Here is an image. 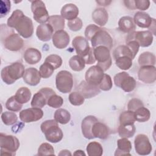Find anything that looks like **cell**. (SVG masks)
Returning a JSON list of instances; mask_svg holds the SVG:
<instances>
[{
  "label": "cell",
  "instance_id": "cell-44",
  "mask_svg": "<svg viewBox=\"0 0 156 156\" xmlns=\"http://www.w3.org/2000/svg\"><path fill=\"white\" fill-rule=\"evenodd\" d=\"M54 149L52 145L48 143H42L38 149L37 155L43 156V155H54Z\"/></svg>",
  "mask_w": 156,
  "mask_h": 156
},
{
  "label": "cell",
  "instance_id": "cell-59",
  "mask_svg": "<svg viewBox=\"0 0 156 156\" xmlns=\"http://www.w3.org/2000/svg\"><path fill=\"white\" fill-rule=\"evenodd\" d=\"M96 2H98L100 5H104V6H106V5H108V4L111 2V1H97Z\"/></svg>",
  "mask_w": 156,
  "mask_h": 156
},
{
  "label": "cell",
  "instance_id": "cell-43",
  "mask_svg": "<svg viewBox=\"0 0 156 156\" xmlns=\"http://www.w3.org/2000/svg\"><path fill=\"white\" fill-rule=\"evenodd\" d=\"M54 71V67L47 62H44L40 67V74L41 77L44 79L49 78L52 76Z\"/></svg>",
  "mask_w": 156,
  "mask_h": 156
},
{
  "label": "cell",
  "instance_id": "cell-7",
  "mask_svg": "<svg viewBox=\"0 0 156 156\" xmlns=\"http://www.w3.org/2000/svg\"><path fill=\"white\" fill-rule=\"evenodd\" d=\"M114 83L126 92L132 91L136 87V80L126 72H121L114 76Z\"/></svg>",
  "mask_w": 156,
  "mask_h": 156
},
{
  "label": "cell",
  "instance_id": "cell-8",
  "mask_svg": "<svg viewBox=\"0 0 156 156\" xmlns=\"http://www.w3.org/2000/svg\"><path fill=\"white\" fill-rule=\"evenodd\" d=\"M153 35L151 31H133L128 34L126 42L135 40L138 42L140 46L148 47L151 46L153 42Z\"/></svg>",
  "mask_w": 156,
  "mask_h": 156
},
{
  "label": "cell",
  "instance_id": "cell-58",
  "mask_svg": "<svg viewBox=\"0 0 156 156\" xmlns=\"http://www.w3.org/2000/svg\"><path fill=\"white\" fill-rule=\"evenodd\" d=\"M58 155H71V153L69 152V151L65 149L60 151V152L58 154Z\"/></svg>",
  "mask_w": 156,
  "mask_h": 156
},
{
  "label": "cell",
  "instance_id": "cell-6",
  "mask_svg": "<svg viewBox=\"0 0 156 156\" xmlns=\"http://www.w3.org/2000/svg\"><path fill=\"white\" fill-rule=\"evenodd\" d=\"M57 89L63 93H69L73 86V78L71 73L68 71H59L55 77Z\"/></svg>",
  "mask_w": 156,
  "mask_h": 156
},
{
  "label": "cell",
  "instance_id": "cell-47",
  "mask_svg": "<svg viewBox=\"0 0 156 156\" xmlns=\"http://www.w3.org/2000/svg\"><path fill=\"white\" fill-rule=\"evenodd\" d=\"M44 62L51 64L54 67V69L60 67L62 64V59L61 57L56 54H51L48 55L46 58Z\"/></svg>",
  "mask_w": 156,
  "mask_h": 156
},
{
  "label": "cell",
  "instance_id": "cell-51",
  "mask_svg": "<svg viewBox=\"0 0 156 156\" xmlns=\"http://www.w3.org/2000/svg\"><path fill=\"white\" fill-rule=\"evenodd\" d=\"M10 1L9 0H1L0 5V17L2 18L7 15L10 10Z\"/></svg>",
  "mask_w": 156,
  "mask_h": 156
},
{
  "label": "cell",
  "instance_id": "cell-54",
  "mask_svg": "<svg viewBox=\"0 0 156 156\" xmlns=\"http://www.w3.org/2000/svg\"><path fill=\"white\" fill-rule=\"evenodd\" d=\"M126 45L129 47V48L130 49L131 52H132L133 55L134 56V57L136 56V54L138 53V51H139V48H140V45L138 43L137 41H136L135 40H132L128 42H126Z\"/></svg>",
  "mask_w": 156,
  "mask_h": 156
},
{
  "label": "cell",
  "instance_id": "cell-12",
  "mask_svg": "<svg viewBox=\"0 0 156 156\" xmlns=\"http://www.w3.org/2000/svg\"><path fill=\"white\" fill-rule=\"evenodd\" d=\"M136 152L141 155H149L152 149L148 137L144 134H138L134 140Z\"/></svg>",
  "mask_w": 156,
  "mask_h": 156
},
{
  "label": "cell",
  "instance_id": "cell-52",
  "mask_svg": "<svg viewBox=\"0 0 156 156\" xmlns=\"http://www.w3.org/2000/svg\"><path fill=\"white\" fill-rule=\"evenodd\" d=\"M143 106L142 101L136 98H133L130 99L127 104L128 110L135 112L136 109Z\"/></svg>",
  "mask_w": 156,
  "mask_h": 156
},
{
  "label": "cell",
  "instance_id": "cell-4",
  "mask_svg": "<svg viewBox=\"0 0 156 156\" xmlns=\"http://www.w3.org/2000/svg\"><path fill=\"white\" fill-rule=\"evenodd\" d=\"M20 144V141L16 137L2 133H0V147L2 155H15Z\"/></svg>",
  "mask_w": 156,
  "mask_h": 156
},
{
  "label": "cell",
  "instance_id": "cell-5",
  "mask_svg": "<svg viewBox=\"0 0 156 156\" xmlns=\"http://www.w3.org/2000/svg\"><path fill=\"white\" fill-rule=\"evenodd\" d=\"M93 54L96 60L98 61L97 65L104 71H107L112 65V57L110 50L105 46H99L93 48Z\"/></svg>",
  "mask_w": 156,
  "mask_h": 156
},
{
  "label": "cell",
  "instance_id": "cell-24",
  "mask_svg": "<svg viewBox=\"0 0 156 156\" xmlns=\"http://www.w3.org/2000/svg\"><path fill=\"white\" fill-rule=\"evenodd\" d=\"M91 132L94 138H98L102 140L107 139L110 133L108 127L104 123L98 121L93 124Z\"/></svg>",
  "mask_w": 156,
  "mask_h": 156
},
{
  "label": "cell",
  "instance_id": "cell-40",
  "mask_svg": "<svg viewBox=\"0 0 156 156\" xmlns=\"http://www.w3.org/2000/svg\"><path fill=\"white\" fill-rule=\"evenodd\" d=\"M121 56H128L132 58H135L130 49L127 45H120L118 46L113 51V57L116 58Z\"/></svg>",
  "mask_w": 156,
  "mask_h": 156
},
{
  "label": "cell",
  "instance_id": "cell-30",
  "mask_svg": "<svg viewBox=\"0 0 156 156\" xmlns=\"http://www.w3.org/2000/svg\"><path fill=\"white\" fill-rule=\"evenodd\" d=\"M139 65L144 66H154L155 64V56L150 52H144L138 57Z\"/></svg>",
  "mask_w": 156,
  "mask_h": 156
},
{
  "label": "cell",
  "instance_id": "cell-46",
  "mask_svg": "<svg viewBox=\"0 0 156 156\" xmlns=\"http://www.w3.org/2000/svg\"><path fill=\"white\" fill-rule=\"evenodd\" d=\"M85 98L83 96L80 94L79 92H73L71 93L69 95V102L76 106H79L83 104Z\"/></svg>",
  "mask_w": 156,
  "mask_h": 156
},
{
  "label": "cell",
  "instance_id": "cell-31",
  "mask_svg": "<svg viewBox=\"0 0 156 156\" xmlns=\"http://www.w3.org/2000/svg\"><path fill=\"white\" fill-rule=\"evenodd\" d=\"M48 22L55 32L63 30L65 27V19L61 15H56L50 16Z\"/></svg>",
  "mask_w": 156,
  "mask_h": 156
},
{
  "label": "cell",
  "instance_id": "cell-23",
  "mask_svg": "<svg viewBox=\"0 0 156 156\" xmlns=\"http://www.w3.org/2000/svg\"><path fill=\"white\" fill-rule=\"evenodd\" d=\"M133 20L134 23L138 27L141 28H149L152 23L153 18L145 12H138L135 14Z\"/></svg>",
  "mask_w": 156,
  "mask_h": 156
},
{
  "label": "cell",
  "instance_id": "cell-39",
  "mask_svg": "<svg viewBox=\"0 0 156 156\" xmlns=\"http://www.w3.org/2000/svg\"><path fill=\"white\" fill-rule=\"evenodd\" d=\"M116 65L121 69L127 70L132 65V58L128 56H121L115 58Z\"/></svg>",
  "mask_w": 156,
  "mask_h": 156
},
{
  "label": "cell",
  "instance_id": "cell-22",
  "mask_svg": "<svg viewBox=\"0 0 156 156\" xmlns=\"http://www.w3.org/2000/svg\"><path fill=\"white\" fill-rule=\"evenodd\" d=\"M53 28L49 24H40L36 30V35L38 38L42 41H49L52 37Z\"/></svg>",
  "mask_w": 156,
  "mask_h": 156
},
{
  "label": "cell",
  "instance_id": "cell-10",
  "mask_svg": "<svg viewBox=\"0 0 156 156\" xmlns=\"http://www.w3.org/2000/svg\"><path fill=\"white\" fill-rule=\"evenodd\" d=\"M90 41L93 48L99 46H104L110 50L113 47V41L112 37L108 32L102 29L99 30L92 37Z\"/></svg>",
  "mask_w": 156,
  "mask_h": 156
},
{
  "label": "cell",
  "instance_id": "cell-25",
  "mask_svg": "<svg viewBox=\"0 0 156 156\" xmlns=\"http://www.w3.org/2000/svg\"><path fill=\"white\" fill-rule=\"evenodd\" d=\"M61 16L68 21L76 19L79 15V9L74 4H66L61 10Z\"/></svg>",
  "mask_w": 156,
  "mask_h": 156
},
{
  "label": "cell",
  "instance_id": "cell-27",
  "mask_svg": "<svg viewBox=\"0 0 156 156\" xmlns=\"http://www.w3.org/2000/svg\"><path fill=\"white\" fill-rule=\"evenodd\" d=\"M23 57L24 59L28 64L34 65L40 61L41 54L37 49L29 48L25 51Z\"/></svg>",
  "mask_w": 156,
  "mask_h": 156
},
{
  "label": "cell",
  "instance_id": "cell-60",
  "mask_svg": "<svg viewBox=\"0 0 156 156\" xmlns=\"http://www.w3.org/2000/svg\"><path fill=\"white\" fill-rule=\"evenodd\" d=\"M74 155H85V154L84 153V152L82 150H77L75 151V152L73 154Z\"/></svg>",
  "mask_w": 156,
  "mask_h": 156
},
{
  "label": "cell",
  "instance_id": "cell-19",
  "mask_svg": "<svg viewBox=\"0 0 156 156\" xmlns=\"http://www.w3.org/2000/svg\"><path fill=\"white\" fill-rule=\"evenodd\" d=\"M52 43L55 47L58 49H64L68 45L70 38L68 33L63 30H57L52 35Z\"/></svg>",
  "mask_w": 156,
  "mask_h": 156
},
{
  "label": "cell",
  "instance_id": "cell-11",
  "mask_svg": "<svg viewBox=\"0 0 156 156\" xmlns=\"http://www.w3.org/2000/svg\"><path fill=\"white\" fill-rule=\"evenodd\" d=\"M55 94V92L51 88L45 87L40 89L33 96L31 101V106L32 107L42 108L46 104L49 98Z\"/></svg>",
  "mask_w": 156,
  "mask_h": 156
},
{
  "label": "cell",
  "instance_id": "cell-53",
  "mask_svg": "<svg viewBox=\"0 0 156 156\" xmlns=\"http://www.w3.org/2000/svg\"><path fill=\"white\" fill-rule=\"evenodd\" d=\"M150 5L149 0H135V6L136 9L141 10H147Z\"/></svg>",
  "mask_w": 156,
  "mask_h": 156
},
{
  "label": "cell",
  "instance_id": "cell-33",
  "mask_svg": "<svg viewBox=\"0 0 156 156\" xmlns=\"http://www.w3.org/2000/svg\"><path fill=\"white\" fill-rule=\"evenodd\" d=\"M69 65L70 68L74 71H80L85 68V62L84 59L78 55H73L69 60Z\"/></svg>",
  "mask_w": 156,
  "mask_h": 156
},
{
  "label": "cell",
  "instance_id": "cell-29",
  "mask_svg": "<svg viewBox=\"0 0 156 156\" xmlns=\"http://www.w3.org/2000/svg\"><path fill=\"white\" fill-rule=\"evenodd\" d=\"M118 148L116 149L115 155H130V152L132 149V144L130 141L126 138L119 139L117 141Z\"/></svg>",
  "mask_w": 156,
  "mask_h": 156
},
{
  "label": "cell",
  "instance_id": "cell-56",
  "mask_svg": "<svg viewBox=\"0 0 156 156\" xmlns=\"http://www.w3.org/2000/svg\"><path fill=\"white\" fill-rule=\"evenodd\" d=\"M124 3L128 9H135V1L132 0V1H124Z\"/></svg>",
  "mask_w": 156,
  "mask_h": 156
},
{
  "label": "cell",
  "instance_id": "cell-35",
  "mask_svg": "<svg viewBox=\"0 0 156 156\" xmlns=\"http://www.w3.org/2000/svg\"><path fill=\"white\" fill-rule=\"evenodd\" d=\"M86 149L89 156H101L103 154L102 145L96 141L90 143L87 145Z\"/></svg>",
  "mask_w": 156,
  "mask_h": 156
},
{
  "label": "cell",
  "instance_id": "cell-34",
  "mask_svg": "<svg viewBox=\"0 0 156 156\" xmlns=\"http://www.w3.org/2000/svg\"><path fill=\"white\" fill-rule=\"evenodd\" d=\"M15 98L21 104L28 102L31 98L30 90L27 87H21L16 92Z\"/></svg>",
  "mask_w": 156,
  "mask_h": 156
},
{
  "label": "cell",
  "instance_id": "cell-32",
  "mask_svg": "<svg viewBox=\"0 0 156 156\" xmlns=\"http://www.w3.org/2000/svg\"><path fill=\"white\" fill-rule=\"evenodd\" d=\"M54 119L61 124H66L69 122L71 119V115L69 112L63 108H58L54 113Z\"/></svg>",
  "mask_w": 156,
  "mask_h": 156
},
{
  "label": "cell",
  "instance_id": "cell-26",
  "mask_svg": "<svg viewBox=\"0 0 156 156\" xmlns=\"http://www.w3.org/2000/svg\"><path fill=\"white\" fill-rule=\"evenodd\" d=\"M118 28L123 32L130 34L135 31L136 26L132 17L125 16L119 19L118 21Z\"/></svg>",
  "mask_w": 156,
  "mask_h": 156
},
{
  "label": "cell",
  "instance_id": "cell-14",
  "mask_svg": "<svg viewBox=\"0 0 156 156\" xmlns=\"http://www.w3.org/2000/svg\"><path fill=\"white\" fill-rule=\"evenodd\" d=\"M43 112L40 108L32 107L24 109L20 112V118L23 122H31L42 118Z\"/></svg>",
  "mask_w": 156,
  "mask_h": 156
},
{
  "label": "cell",
  "instance_id": "cell-38",
  "mask_svg": "<svg viewBox=\"0 0 156 156\" xmlns=\"http://www.w3.org/2000/svg\"><path fill=\"white\" fill-rule=\"evenodd\" d=\"M136 121L141 122L148 121L151 116L150 111L144 106L138 108L134 112Z\"/></svg>",
  "mask_w": 156,
  "mask_h": 156
},
{
  "label": "cell",
  "instance_id": "cell-41",
  "mask_svg": "<svg viewBox=\"0 0 156 156\" xmlns=\"http://www.w3.org/2000/svg\"><path fill=\"white\" fill-rule=\"evenodd\" d=\"M23 107V104L20 103L15 98V96H12L7 99L5 103V107L7 110L12 112H18Z\"/></svg>",
  "mask_w": 156,
  "mask_h": 156
},
{
  "label": "cell",
  "instance_id": "cell-17",
  "mask_svg": "<svg viewBox=\"0 0 156 156\" xmlns=\"http://www.w3.org/2000/svg\"><path fill=\"white\" fill-rule=\"evenodd\" d=\"M72 45L77 55L82 58L88 54L91 49L88 40L82 36H77L74 38L72 41Z\"/></svg>",
  "mask_w": 156,
  "mask_h": 156
},
{
  "label": "cell",
  "instance_id": "cell-21",
  "mask_svg": "<svg viewBox=\"0 0 156 156\" xmlns=\"http://www.w3.org/2000/svg\"><path fill=\"white\" fill-rule=\"evenodd\" d=\"M40 72L35 68H29L25 70L23 77L24 82L30 86L38 85L41 80Z\"/></svg>",
  "mask_w": 156,
  "mask_h": 156
},
{
  "label": "cell",
  "instance_id": "cell-48",
  "mask_svg": "<svg viewBox=\"0 0 156 156\" xmlns=\"http://www.w3.org/2000/svg\"><path fill=\"white\" fill-rule=\"evenodd\" d=\"M112 86L113 83L111 77L108 74H104L101 82L98 85L99 88L103 91H108L112 88Z\"/></svg>",
  "mask_w": 156,
  "mask_h": 156
},
{
  "label": "cell",
  "instance_id": "cell-55",
  "mask_svg": "<svg viewBox=\"0 0 156 156\" xmlns=\"http://www.w3.org/2000/svg\"><path fill=\"white\" fill-rule=\"evenodd\" d=\"M85 60V62L86 64H93L96 62V59L94 58V54H93V49L91 48L90 52H88V54L85 55L83 58Z\"/></svg>",
  "mask_w": 156,
  "mask_h": 156
},
{
  "label": "cell",
  "instance_id": "cell-16",
  "mask_svg": "<svg viewBox=\"0 0 156 156\" xmlns=\"http://www.w3.org/2000/svg\"><path fill=\"white\" fill-rule=\"evenodd\" d=\"M138 77L140 80L146 83H154L156 80V69L155 66H141L138 71Z\"/></svg>",
  "mask_w": 156,
  "mask_h": 156
},
{
  "label": "cell",
  "instance_id": "cell-3",
  "mask_svg": "<svg viewBox=\"0 0 156 156\" xmlns=\"http://www.w3.org/2000/svg\"><path fill=\"white\" fill-rule=\"evenodd\" d=\"M40 128L48 141L56 143L62 140L63 136L62 130L58 127V122L55 119L44 121L41 124Z\"/></svg>",
  "mask_w": 156,
  "mask_h": 156
},
{
  "label": "cell",
  "instance_id": "cell-50",
  "mask_svg": "<svg viewBox=\"0 0 156 156\" xmlns=\"http://www.w3.org/2000/svg\"><path fill=\"white\" fill-rule=\"evenodd\" d=\"M101 28L94 24L88 25L85 31V36L87 40H91L92 37Z\"/></svg>",
  "mask_w": 156,
  "mask_h": 156
},
{
  "label": "cell",
  "instance_id": "cell-20",
  "mask_svg": "<svg viewBox=\"0 0 156 156\" xmlns=\"http://www.w3.org/2000/svg\"><path fill=\"white\" fill-rule=\"evenodd\" d=\"M98 121V119L92 115L86 116L82 121L81 129L83 136L87 139L91 140L94 138L91 132L93 124Z\"/></svg>",
  "mask_w": 156,
  "mask_h": 156
},
{
  "label": "cell",
  "instance_id": "cell-18",
  "mask_svg": "<svg viewBox=\"0 0 156 156\" xmlns=\"http://www.w3.org/2000/svg\"><path fill=\"white\" fill-rule=\"evenodd\" d=\"M76 90L77 92L81 94L84 98L89 99L98 95L101 90L98 86L93 85L88 83L86 81H82L77 87Z\"/></svg>",
  "mask_w": 156,
  "mask_h": 156
},
{
  "label": "cell",
  "instance_id": "cell-49",
  "mask_svg": "<svg viewBox=\"0 0 156 156\" xmlns=\"http://www.w3.org/2000/svg\"><path fill=\"white\" fill-rule=\"evenodd\" d=\"M83 23L80 18H76L71 21H68V27L72 31H78L82 27Z\"/></svg>",
  "mask_w": 156,
  "mask_h": 156
},
{
  "label": "cell",
  "instance_id": "cell-15",
  "mask_svg": "<svg viewBox=\"0 0 156 156\" xmlns=\"http://www.w3.org/2000/svg\"><path fill=\"white\" fill-rule=\"evenodd\" d=\"M3 43L7 49L11 51H17L22 48L24 41L19 34L12 32L4 39Z\"/></svg>",
  "mask_w": 156,
  "mask_h": 156
},
{
  "label": "cell",
  "instance_id": "cell-57",
  "mask_svg": "<svg viewBox=\"0 0 156 156\" xmlns=\"http://www.w3.org/2000/svg\"><path fill=\"white\" fill-rule=\"evenodd\" d=\"M149 31H151L152 32V34L153 33L154 35H155V20L154 18H153L152 20V23L151 24V25L150 26V27H149Z\"/></svg>",
  "mask_w": 156,
  "mask_h": 156
},
{
  "label": "cell",
  "instance_id": "cell-37",
  "mask_svg": "<svg viewBox=\"0 0 156 156\" xmlns=\"http://www.w3.org/2000/svg\"><path fill=\"white\" fill-rule=\"evenodd\" d=\"M136 121L134 112L127 110L122 112L119 115L120 125H131L133 124Z\"/></svg>",
  "mask_w": 156,
  "mask_h": 156
},
{
  "label": "cell",
  "instance_id": "cell-2",
  "mask_svg": "<svg viewBox=\"0 0 156 156\" xmlns=\"http://www.w3.org/2000/svg\"><path fill=\"white\" fill-rule=\"evenodd\" d=\"M24 72V65L20 62H15L3 68L1 72V76L4 82L7 85H11L23 77Z\"/></svg>",
  "mask_w": 156,
  "mask_h": 156
},
{
  "label": "cell",
  "instance_id": "cell-45",
  "mask_svg": "<svg viewBox=\"0 0 156 156\" xmlns=\"http://www.w3.org/2000/svg\"><path fill=\"white\" fill-rule=\"evenodd\" d=\"M63 104V98L56 94H54L51 96L47 101V104L52 108H57L60 107Z\"/></svg>",
  "mask_w": 156,
  "mask_h": 156
},
{
  "label": "cell",
  "instance_id": "cell-36",
  "mask_svg": "<svg viewBox=\"0 0 156 156\" xmlns=\"http://www.w3.org/2000/svg\"><path fill=\"white\" fill-rule=\"evenodd\" d=\"M119 135L121 138H129L133 136L135 132V127L134 124L131 125H120L118 129Z\"/></svg>",
  "mask_w": 156,
  "mask_h": 156
},
{
  "label": "cell",
  "instance_id": "cell-1",
  "mask_svg": "<svg viewBox=\"0 0 156 156\" xmlns=\"http://www.w3.org/2000/svg\"><path fill=\"white\" fill-rule=\"evenodd\" d=\"M7 26L15 28L18 34L24 38L30 37L34 32L32 20L25 16L23 12L18 9L13 12L7 20Z\"/></svg>",
  "mask_w": 156,
  "mask_h": 156
},
{
  "label": "cell",
  "instance_id": "cell-13",
  "mask_svg": "<svg viewBox=\"0 0 156 156\" xmlns=\"http://www.w3.org/2000/svg\"><path fill=\"white\" fill-rule=\"evenodd\" d=\"M104 71L98 65L91 66L85 73V81L91 85L98 86L104 77Z\"/></svg>",
  "mask_w": 156,
  "mask_h": 156
},
{
  "label": "cell",
  "instance_id": "cell-42",
  "mask_svg": "<svg viewBox=\"0 0 156 156\" xmlns=\"http://www.w3.org/2000/svg\"><path fill=\"white\" fill-rule=\"evenodd\" d=\"M1 119L4 124L10 126L16 123L18 120V116L13 112H4L1 115Z\"/></svg>",
  "mask_w": 156,
  "mask_h": 156
},
{
  "label": "cell",
  "instance_id": "cell-28",
  "mask_svg": "<svg viewBox=\"0 0 156 156\" xmlns=\"http://www.w3.org/2000/svg\"><path fill=\"white\" fill-rule=\"evenodd\" d=\"M92 19L96 24L104 26L108 21V12L104 8L96 9L92 13Z\"/></svg>",
  "mask_w": 156,
  "mask_h": 156
},
{
  "label": "cell",
  "instance_id": "cell-9",
  "mask_svg": "<svg viewBox=\"0 0 156 156\" xmlns=\"http://www.w3.org/2000/svg\"><path fill=\"white\" fill-rule=\"evenodd\" d=\"M31 10L34 19L38 23L44 24L48 21L49 16L44 3L40 0L32 1Z\"/></svg>",
  "mask_w": 156,
  "mask_h": 156
}]
</instances>
